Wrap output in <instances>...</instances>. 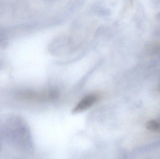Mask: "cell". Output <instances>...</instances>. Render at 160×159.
I'll return each instance as SVG.
<instances>
[{"label": "cell", "mask_w": 160, "mask_h": 159, "mask_svg": "<svg viewBox=\"0 0 160 159\" xmlns=\"http://www.w3.org/2000/svg\"><path fill=\"white\" fill-rule=\"evenodd\" d=\"M99 99L98 95L96 93H91L85 96L73 109V114H79L88 110L98 102Z\"/></svg>", "instance_id": "cell-1"}, {"label": "cell", "mask_w": 160, "mask_h": 159, "mask_svg": "<svg viewBox=\"0 0 160 159\" xmlns=\"http://www.w3.org/2000/svg\"><path fill=\"white\" fill-rule=\"evenodd\" d=\"M148 129L154 132H160V121L152 120L148 121L146 125Z\"/></svg>", "instance_id": "cell-2"}, {"label": "cell", "mask_w": 160, "mask_h": 159, "mask_svg": "<svg viewBox=\"0 0 160 159\" xmlns=\"http://www.w3.org/2000/svg\"><path fill=\"white\" fill-rule=\"evenodd\" d=\"M158 89H159V91L160 92V84L159 86Z\"/></svg>", "instance_id": "cell-3"}]
</instances>
